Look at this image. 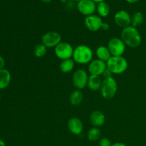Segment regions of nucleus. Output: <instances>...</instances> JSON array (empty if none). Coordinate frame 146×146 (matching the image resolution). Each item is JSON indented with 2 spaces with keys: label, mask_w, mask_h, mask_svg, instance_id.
Returning a JSON list of instances; mask_svg holds the SVG:
<instances>
[{
  "label": "nucleus",
  "mask_w": 146,
  "mask_h": 146,
  "mask_svg": "<svg viewBox=\"0 0 146 146\" xmlns=\"http://www.w3.org/2000/svg\"><path fill=\"white\" fill-rule=\"evenodd\" d=\"M0 101H1V96H0Z\"/></svg>",
  "instance_id": "35"
},
{
  "label": "nucleus",
  "mask_w": 146,
  "mask_h": 146,
  "mask_svg": "<svg viewBox=\"0 0 146 146\" xmlns=\"http://www.w3.org/2000/svg\"><path fill=\"white\" fill-rule=\"evenodd\" d=\"M101 132L100 129L96 127H94V128H91L89 131H88L87 133V137L88 139L90 141H96L101 138Z\"/></svg>",
  "instance_id": "22"
},
{
  "label": "nucleus",
  "mask_w": 146,
  "mask_h": 146,
  "mask_svg": "<svg viewBox=\"0 0 146 146\" xmlns=\"http://www.w3.org/2000/svg\"><path fill=\"white\" fill-rule=\"evenodd\" d=\"M100 91L103 98L106 99H111L117 94L118 91L117 81L113 76L104 78Z\"/></svg>",
  "instance_id": "3"
},
{
  "label": "nucleus",
  "mask_w": 146,
  "mask_h": 146,
  "mask_svg": "<svg viewBox=\"0 0 146 146\" xmlns=\"http://www.w3.org/2000/svg\"><path fill=\"white\" fill-rule=\"evenodd\" d=\"M109 28H110V26L108 23H105V22L103 23L102 26H101V29L104 30V31H107V30L109 29Z\"/></svg>",
  "instance_id": "26"
},
{
  "label": "nucleus",
  "mask_w": 146,
  "mask_h": 146,
  "mask_svg": "<svg viewBox=\"0 0 146 146\" xmlns=\"http://www.w3.org/2000/svg\"><path fill=\"white\" fill-rule=\"evenodd\" d=\"M111 146H127V145H125V143H123L117 142V143H115L112 144V145Z\"/></svg>",
  "instance_id": "28"
},
{
  "label": "nucleus",
  "mask_w": 146,
  "mask_h": 146,
  "mask_svg": "<svg viewBox=\"0 0 146 146\" xmlns=\"http://www.w3.org/2000/svg\"><path fill=\"white\" fill-rule=\"evenodd\" d=\"M125 1H126L127 2L130 3V4H135V3L138 2L140 0H125Z\"/></svg>",
  "instance_id": "29"
},
{
  "label": "nucleus",
  "mask_w": 146,
  "mask_h": 146,
  "mask_svg": "<svg viewBox=\"0 0 146 146\" xmlns=\"http://www.w3.org/2000/svg\"><path fill=\"white\" fill-rule=\"evenodd\" d=\"M47 53V47L45 46L44 44H36L34 48V54L37 58H41L44 57Z\"/></svg>",
  "instance_id": "23"
},
{
  "label": "nucleus",
  "mask_w": 146,
  "mask_h": 146,
  "mask_svg": "<svg viewBox=\"0 0 146 146\" xmlns=\"http://www.w3.org/2000/svg\"><path fill=\"white\" fill-rule=\"evenodd\" d=\"M90 122L94 127L99 128L105 123V115L104 114V113L100 111H94L90 115Z\"/></svg>",
  "instance_id": "14"
},
{
  "label": "nucleus",
  "mask_w": 146,
  "mask_h": 146,
  "mask_svg": "<svg viewBox=\"0 0 146 146\" xmlns=\"http://www.w3.org/2000/svg\"><path fill=\"white\" fill-rule=\"evenodd\" d=\"M0 146H6L5 143L2 141V140L0 139Z\"/></svg>",
  "instance_id": "31"
},
{
  "label": "nucleus",
  "mask_w": 146,
  "mask_h": 146,
  "mask_svg": "<svg viewBox=\"0 0 146 146\" xmlns=\"http://www.w3.org/2000/svg\"><path fill=\"white\" fill-rule=\"evenodd\" d=\"M112 73L111 71L108 69V68L105 70V71L104 72L103 74V76L104 77V78H110V77H112Z\"/></svg>",
  "instance_id": "25"
},
{
  "label": "nucleus",
  "mask_w": 146,
  "mask_h": 146,
  "mask_svg": "<svg viewBox=\"0 0 146 146\" xmlns=\"http://www.w3.org/2000/svg\"><path fill=\"white\" fill-rule=\"evenodd\" d=\"M112 144L111 140L107 138H103L99 141V146H111Z\"/></svg>",
  "instance_id": "24"
},
{
  "label": "nucleus",
  "mask_w": 146,
  "mask_h": 146,
  "mask_svg": "<svg viewBox=\"0 0 146 146\" xmlns=\"http://www.w3.org/2000/svg\"><path fill=\"white\" fill-rule=\"evenodd\" d=\"M76 7L81 14L86 17L92 15L96 11V4L92 0H81L77 3Z\"/></svg>",
  "instance_id": "9"
},
{
  "label": "nucleus",
  "mask_w": 146,
  "mask_h": 146,
  "mask_svg": "<svg viewBox=\"0 0 146 146\" xmlns=\"http://www.w3.org/2000/svg\"><path fill=\"white\" fill-rule=\"evenodd\" d=\"M92 1H94L96 4V3L98 4V3L100 2H102V1H105V0H92Z\"/></svg>",
  "instance_id": "30"
},
{
  "label": "nucleus",
  "mask_w": 146,
  "mask_h": 146,
  "mask_svg": "<svg viewBox=\"0 0 146 146\" xmlns=\"http://www.w3.org/2000/svg\"><path fill=\"white\" fill-rule=\"evenodd\" d=\"M107 68L106 62L103 61L100 59H96L91 61L88 65V72L91 75L99 76L103 75L105 70Z\"/></svg>",
  "instance_id": "11"
},
{
  "label": "nucleus",
  "mask_w": 146,
  "mask_h": 146,
  "mask_svg": "<svg viewBox=\"0 0 146 146\" xmlns=\"http://www.w3.org/2000/svg\"><path fill=\"white\" fill-rule=\"evenodd\" d=\"M4 65H5V61H4V59L3 58V57L0 56V70L4 68Z\"/></svg>",
  "instance_id": "27"
},
{
  "label": "nucleus",
  "mask_w": 146,
  "mask_h": 146,
  "mask_svg": "<svg viewBox=\"0 0 146 146\" xmlns=\"http://www.w3.org/2000/svg\"><path fill=\"white\" fill-rule=\"evenodd\" d=\"M61 36L56 31H48L41 38L42 44L47 48H53L58 46L61 42Z\"/></svg>",
  "instance_id": "7"
},
{
  "label": "nucleus",
  "mask_w": 146,
  "mask_h": 146,
  "mask_svg": "<svg viewBox=\"0 0 146 146\" xmlns=\"http://www.w3.org/2000/svg\"><path fill=\"white\" fill-rule=\"evenodd\" d=\"M108 48L112 56H122L125 51V44L121 38H113L108 41Z\"/></svg>",
  "instance_id": "6"
},
{
  "label": "nucleus",
  "mask_w": 146,
  "mask_h": 146,
  "mask_svg": "<svg viewBox=\"0 0 146 146\" xmlns=\"http://www.w3.org/2000/svg\"><path fill=\"white\" fill-rule=\"evenodd\" d=\"M75 1H81V0H75Z\"/></svg>",
  "instance_id": "34"
},
{
  "label": "nucleus",
  "mask_w": 146,
  "mask_h": 146,
  "mask_svg": "<svg viewBox=\"0 0 146 146\" xmlns=\"http://www.w3.org/2000/svg\"><path fill=\"white\" fill-rule=\"evenodd\" d=\"M102 79L99 76L91 75L88 77V81L87 86L91 91H97L100 90L102 84Z\"/></svg>",
  "instance_id": "15"
},
{
  "label": "nucleus",
  "mask_w": 146,
  "mask_h": 146,
  "mask_svg": "<svg viewBox=\"0 0 146 146\" xmlns=\"http://www.w3.org/2000/svg\"><path fill=\"white\" fill-rule=\"evenodd\" d=\"M11 74L8 70H0V89H4L9 86L11 82Z\"/></svg>",
  "instance_id": "16"
},
{
  "label": "nucleus",
  "mask_w": 146,
  "mask_h": 146,
  "mask_svg": "<svg viewBox=\"0 0 146 146\" xmlns=\"http://www.w3.org/2000/svg\"><path fill=\"white\" fill-rule=\"evenodd\" d=\"M60 1H61V2L64 3V2H66V0H60Z\"/></svg>",
  "instance_id": "33"
},
{
  "label": "nucleus",
  "mask_w": 146,
  "mask_h": 146,
  "mask_svg": "<svg viewBox=\"0 0 146 146\" xmlns=\"http://www.w3.org/2000/svg\"><path fill=\"white\" fill-rule=\"evenodd\" d=\"M103 23L104 22L101 17L99 16L94 15V14L88 16L86 17L84 20L85 26L89 31H97L101 29V26Z\"/></svg>",
  "instance_id": "10"
},
{
  "label": "nucleus",
  "mask_w": 146,
  "mask_h": 146,
  "mask_svg": "<svg viewBox=\"0 0 146 146\" xmlns=\"http://www.w3.org/2000/svg\"><path fill=\"white\" fill-rule=\"evenodd\" d=\"M88 76L86 71L84 69H78L73 75V84L78 90H81L87 86Z\"/></svg>",
  "instance_id": "8"
},
{
  "label": "nucleus",
  "mask_w": 146,
  "mask_h": 146,
  "mask_svg": "<svg viewBox=\"0 0 146 146\" xmlns=\"http://www.w3.org/2000/svg\"><path fill=\"white\" fill-rule=\"evenodd\" d=\"M84 98V95L81 90H75L70 95V103L72 106H78L81 104Z\"/></svg>",
  "instance_id": "18"
},
{
  "label": "nucleus",
  "mask_w": 146,
  "mask_h": 146,
  "mask_svg": "<svg viewBox=\"0 0 146 146\" xmlns=\"http://www.w3.org/2000/svg\"><path fill=\"white\" fill-rule=\"evenodd\" d=\"M74 66H75V61L72 58H69V59L63 60L60 64L59 68L61 72L66 74L73 71Z\"/></svg>",
  "instance_id": "19"
},
{
  "label": "nucleus",
  "mask_w": 146,
  "mask_h": 146,
  "mask_svg": "<svg viewBox=\"0 0 146 146\" xmlns=\"http://www.w3.org/2000/svg\"><path fill=\"white\" fill-rule=\"evenodd\" d=\"M74 48L70 44L67 42H61L58 46L55 47L56 56L61 60L69 59L73 57Z\"/></svg>",
  "instance_id": "5"
},
{
  "label": "nucleus",
  "mask_w": 146,
  "mask_h": 146,
  "mask_svg": "<svg viewBox=\"0 0 146 146\" xmlns=\"http://www.w3.org/2000/svg\"><path fill=\"white\" fill-rule=\"evenodd\" d=\"M121 39L125 44L131 48H137L142 41L141 34L136 27L129 26L123 29L121 32Z\"/></svg>",
  "instance_id": "1"
},
{
  "label": "nucleus",
  "mask_w": 146,
  "mask_h": 146,
  "mask_svg": "<svg viewBox=\"0 0 146 146\" xmlns=\"http://www.w3.org/2000/svg\"><path fill=\"white\" fill-rule=\"evenodd\" d=\"M93 51L89 46L86 45H79L74 48L73 60L79 64H86L92 61Z\"/></svg>",
  "instance_id": "2"
},
{
  "label": "nucleus",
  "mask_w": 146,
  "mask_h": 146,
  "mask_svg": "<svg viewBox=\"0 0 146 146\" xmlns=\"http://www.w3.org/2000/svg\"><path fill=\"white\" fill-rule=\"evenodd\" d=\"M144 21V15L141 11H136L131 17V24L134 27L141 26Z\"/></svg>",
  "instance_id": "21"
},
{
  "label": "nucleus",
  "mask_w": 146,
  "mask_h": 146,
  "mask_svg": "<svg viewBox=\"0 0 146 146\" xmlns=\"http://www.w3.org/2000/svg\"><path fill=\"white\" fill-rule=\"evenodd\" d=\"M41 1H43V2H44V3H49V2H51L53 0H41Z\"/></svg>",
  "instance_id": "32"
},
{
  "label": "nucleus",
  "mask_w": 146,
  "mask_h": 146,
  "mask_svg": "<svg viewBox=\"0 0 146 146\" xmlns=\"http://www.w3.org/2000/svg\"><path fill=\"white\" fill-rule=\"evenodd\" d=\"M96 53L98 59L105 61V62H107L112 56L108 46H98L97 48L96 52Z\"/></svg>",
  "instance_id": "17"
},
{
  "label": "nucleus",
  "mask_w": 146,
  "mask_h": 146,
  "mask_svg": "<svg viewBox=\"0 0 146 146\" xmlns=\"http://www.w3.org/2000/svg\"><path fill=\"white\" fill-rule=\"evenodd\" d=\"M68 128L71 133L79 135L84 131V125L82 121L79 118L74 117L70 118L69 121H68Z\"/></svg>",
  "instance_id": "13"
},
{
  "label": "nucleus",
  "mask_w": 146,
  "mask_h": 146,
  "mask_svg": "<svg viewBox=\"0 0 146 146\" xmlns=\"http://www.w3.org/2000/svg\"><path fill=\"white\" fill-rule=\"evenodd\" d=\"M107 68L114 74H121L125 72L128 66L127 60L123 56H111L106 62Z\"/></svg>",
  "instance_id": "4"
},
{
  "label": "nucleus",
  "mask_w": 146,
  "mask_h": 146,
  "mask_svg": "<svg viewBox=\"0 0 146 146\" xmlns=\"http://www.w3.org/2000/svg\"><path fill=\"white\" fill-rule=\"evenodd\" d=\"M115 22L118 27L125 28L129 27L131 23V17L129 13L125 10H120L115 13L114 16Z\"/></svg>",
  "instance_id": "12"
},
{
  "label": "nucleus",
  "mask_w": 146,
  "mask_h": 146,
  "mask_svg": "<svg viewBox=\"0 0 146 146\" xmlns=\"http://www.w3.org/2000/svg\"><path fill=\"white\" fill-rule=\"evenodd\" d=\"M96 11L101 17H106L110 14V7L106 1L98 3L96 6Z\"/></svg>",
  "instance_id": "20"
}]
</instances>
